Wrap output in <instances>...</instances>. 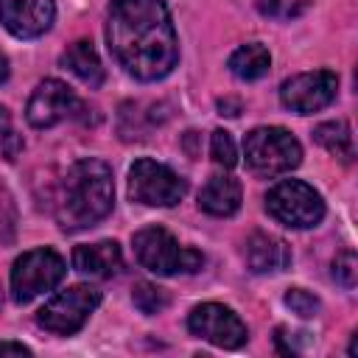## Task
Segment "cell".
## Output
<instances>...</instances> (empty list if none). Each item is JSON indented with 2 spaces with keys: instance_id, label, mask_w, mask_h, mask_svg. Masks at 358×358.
Listing matches in <instances>:
<instances>
[{
  "instance_id": "cell-1",
  "label": "cell",
  "mask_w": 358,
  "mask_h": 358,
  "mask_svg": "<svg viewBox=\"0 0 358 358\" xmlns=\"http://www.w3.org/2000/svg\"><path fill=\"white\" fill-rule=\"evenodd\" d=\"M106 42L115 62L137 81H159L179 62V42L162 0H112Z\"/></svg>"
},
{
  "instance_id": "cell-2",
  "label": "cell",
  "mask_w": 358,
  "mask_h": 358,
  "mask_svg": "<svg viewBox=\"0 0 358 358\" xmlns=\"http://www.w3.org/2000/svg\"><path fill=\"white\" fill-rule=\"evenodd\" d=\"M112 204L115 182L109 165L101 159H78L64 173L56 201V221L67 232L87 229L106 218L112 213Z\"/></svg>"
},
{
  "instance_id": "cell-3",
  "label": "cell",
  "mask_w": 358,
  "mask_h": 358,
  "mask_svg": "<svg viewBox=\"0 0 358 358\" xmlns=\"http://www.w3.org/2000/svg\"><path fill=\"white\" fill-rule=\"evenodd\" d=\"M134 255L143 268H148L151 274H159V277L193 274L204 266L201 252H196L190 246H179V241L162 227L140 229L134 235Z\"/></svg>"
},
{
  "instance_id": "cell-4",
  "label": "cell",
  "mask_w": 358,
  "mask_h": 358,
  "mask_svg": "<svg viewBox=\"0 0 358 358\" xmlns=\"http://www.w3.org/2000/svg\"><path fill=\"white\" fill-rule=\"evenodd\" d=\"M246 165L260 176H280L302 162L299 140L282 126H257L243 137Z\"/></svg>"
},
{
  "instance_id": "cell-5",
  "label": "cell",
  "mask_w": 358,
  "mask_h": 358,
  "mask_svg": "<svg viewBox=\"0 0 358 358\" xmlns=\"http://www.w3.org/2000/svg\"><path fill=\"white\" fill-rule=\"evenodd\" d=\"M266 210L274 221L291 229L316 227L324 218V201L319 190H313L302 179H282L266 193Z\"/></svg>"
},
{
  "instance_id": "cell-6",
  "label": "cell",
  "mask_w": 358,
  "mask_h": 358,
  "mask_svg": "<svg viewBox=\"0 0 358 358\" xmlns=\"http://www.w3.org/2000/svg\"><path fill=\"white\" fill-rule=\"evenodd\" d=\"M67 274V266L59 252L42 246L20 255L11 266V296L14 302L25 305L45 291H53Z\"/></svg>"
},
{
  "instance_id": "cell-7",
  "label": "cell",
  "mask_w": 358,
  "mask_h": 358,
  "mask_svg": "<svg viewBox=\"0 0 358 358\" xmlns=\"http://www.w3.org/2000/svg\"><path fill=\"white\" fill-rule=\"evenodd\" d=\"M98 305H101V291L98 288H92V285H70L67 291H59L50 302H45V308H39L36 322L48 333L73 336L87 324L90 313Z\"/></svg>"
},
{
  "instance_id": "cell-8",
  "label": "cell",
  "mask_w": 358,
  "mask_h": 358,
  "mask_svg": "<svg viewBox=\"0 0 358 358\" xmlns=\"http://www.w3.org/2000/svg\"><path fill=\"white\" fill-rule=\"evenodd\" d=\"M187 182L162 162L137 159L129 171V196L148 207H173L185 199Z\"/></svg>"
},
{
  "instance_id": "cell-9",
  "label": "cell",
  "mask_w": 358,
  "mask_h": 358,
  "mask_svg": "<svg viewBox=\"0 0 358 358\" xmlns=\"http://www.w3.org/2000/svg\"><path fill=\"white\" fill-rule=\"evenodd\" d=\"M338 76L333 70H313L291 76L280 84V103L296 115H313L336 101Z\"/></svg>"
},
{
  "instance_id": "cell-10",
  "label": "cell",
  "mask_w": 358,
  "mask_h": 358,
  "mask_svg": "<svg viewBox=\"0 0 358 358\" xmlns=\"http://www.w3.org/2000/svg\"><path fill=\"white\" fill-rule=\"evenodd\" d=\"M187 327L193 336H199L215 347H224V350H238L249 338V330L241 322V316L232 308L218 305V302L196 305L187 316Z\"/></svg>"
},
{
  "instance_id": "cell-11",
  "label": "cell",
  "mask_w": 358,
  "mask_h": 358,
  "mask_svg": "<svg viewBox=\"0 0 358 358\" xmlns=\"http://www.w3.org/2000/svg\"><path fill=\"white\" fill-rule=\"evenodd\" d=\"M78 109H81V101L76 98V92L64 81L45 78L31 92L28 106H25V117L34 129H50V126L78 115Z\"/></svg>"
},
{
  "instance_id": "cell-12",
  "label": "cell",
  "mask_w": 358,
  "mask_h": 358,
  "mask_svg": "<svg viewBox=\"0 0 358 358\" xmlns=\"http://www.w3.org/2000/svg\"><path fill=\"white\" fill-rule=\"evenodd\" d=\"M56 17L53 0H0V22L17 39L42 36Z\"/></svg>"
},
{
  "instance_id": "cell-13",
  "label": "cell",
  "mask_w": 358,
  "mask_h": 358,
  "mask_svg": "<svg viewBox=\"0 0 358 358\" xmlns=\"http://www.w3.org/2000/svg\"><path fill=\"white\" fill-rule=\"evenodd\" d=\"M73 268L92 280H109L123 268V252L115 241H98L76 246L73 252Z\"/></svg>"
},
{
  "instance_id": "cell-14",
  "label": "cell",
  "mask_w": 358,
  "mask_h": 358,
  "mask_svg": "<svg viewBox=\"0 0 358 358\" xmlns=\"http://www.w3.org/2000/svg\"><path fill=\"white\" fill-rule=\"evenodd\" d=\"M243 257H246L249 271H255V274H277V271H285L291 266L288 243L277 235H268V232H255L246 241Z\"/></svg>"
},
{
  "instance_id": "cell-15",
  "label": "cell",
  "mask_w": 358,
  "mask_h": 358,
  "mask_svg": "<svg viewBox=\"0 0 358 358\" xmlns=\"http://www.w3.org/2000/svg\"><path fill=\"white\" fill-rule=\"evenodd\" d=\"M241 199H243V190H241V182L232 179V176H213L201 193H199V207L210 215H232L238 213L241 207Z\"/></svg>"
},
{
  "instance_id": "cell-16",
  "label": "cell",
  "mask_w": 358,
  "mask_h": 358,
  "mask_svg": "<svg viewBox=\"0 0 358 358\" xmlns=\"http://www.w3.org/2000/svg\"><path fill=\"white\" fill-rule=\"evenodd\" d=\"M62 67L64 70H70L78 81H84L87 87H101L103 84V64H101V59H98V50L92 48V42L90 39H78V42H73L64 53H62Z\"/></svg>"
},
{
  "instance_id": "cell-17",
  "label": "cell",
  "mask_w": 358,
  "mask_h": 358,
  "mask_svg": "<svg viewBox=\"0 0 358 358\" xmlns=\"http://www.w3.org/2000/svg\"><path fill=\"white\" fill-rule=\"evenodd\" d=\"M229 73L241 81H257L268 73L271 67V53L260 45V42H249V45H241L232 56H229Z\"/></svg>"
},
{
  "instance_id": "cell-18",
  "label": "cell",
  "mask_w": 358,
  "mask_h": 358,
  "mask_svg": "<svg viewBox=\"0 0 358 358\" xmlns=\"http://www.w3.org/2000/svg\"><path fill=\"white\" fill-rule=\"evenodd\" d=\"M313 137H316V143H319L324 151H330V154L338 157L341 162H352V154H355V148H352V131H350V126H347L344 120L319 123V126L313 129Z\"/></svg>"
},
{
  "instance_id": "cell-19",
  "label": "cell",
  "mask_w": 358,
  "mask_h": 358,
  "mask_svg": "<svg viewBox=\"0 0 358 358\" xmlns=\"http://www.w3.org/2000/svg\"><path fill=\"white\" fill-rule=\"evenodd\" d=\"M131 302L140 313L145 316H154V313H162L168 308V294L151 282H134L131 288Z\"/></svg>"
},
{
  "instance_id": "cell-20",
  "label": "cell",
  "mask_w": 358,
  "mask_h": 358,
  "mask_svg": "<svg viewBox=\"0 0 358 358\" xmlns=\"http://www.w3.org/2000/svg\"><path fill=\"white\" fill-rule=\"evenodd\" d=\"M333 280L341 285V288H355L358 282V257L352 249H341L333 260Z\"/></svg>"
},
{
  "instance_id": "cell-21",
  "label": "cell",
  "mask_w": 358,
  "mask_h": 358,
  "mask_svg": "<svg viewBox=\"0 0 358 358\" xmlns=\"http://www.w3.org/2000/svg\"><path fill=\"white\" fill-rule=\"evenodd\" d=\"M210 154H213V159H215L218 165L235 168L238 151H235V143H232L229 131H224V129H215V131H213V137H210Z\"/></svg>"
},
{
  "instance_id": "cell-22",
  "label": "cell",
  "mask_w": 358,
  "mask_h": 358,
  "mask_svg": "<svg viewBox=\"0 0 358 358\" xmlns=\"http://www.w3.org/2000/svg\"><path fill=\"white\" fill-rule=\"evenodd\" d=\"M285 305L302 319H310V316L319 313V299L305 288H288L285 291Z\"/></svg>"
},
{
  "instance_id": "cell-23",
  "label": "cell",
  "mask_w": 358,
  "mask_h": 358,
  "mask_svg": "<svg viewBox=\"0 0 358 358\" xmlns=\"http://www.w3.org/2000/svg\"><path fill=\"white\" fill-rule=\"evenodd\" d=\"M8 352H14V355H31V347H25L20 341H0V355H8Z\"/></svg>"
},
{
  "instance_id": "cell-24",
  "label": "cell",
  "mask_w": 358,
  "mask_h": 358,
  "mask_svg": "<svg viewBox=\"0 0 358 358\" xmlns=\"http://www.w3.org/2000/svg\"><path fill=\"white\" fill-rule=\"evenodd\" d=\"M6 137H14V131H11V117H8V109L0 103V140H6Z\"/></svg>"
},
{
  "instance_id": "cell-25",
  "label": "cell",
  "mask_w": 358,
  "mask_h": 358,
  "mask_svg": "<svg viewBox=\"0 0 358 358\" xmlns=\"http://www.w3.org/2000/svg\"><path fill=\"white\" fill-rule=\"evenodd\" d=\"M218 109H221V115H229V117L241 115V103H238V101H229V98L218 101Z\"/></svg>"
},
{
  "instance_id": "cell-26",
  "label": "cell",
  "mask_w": 358,
  "mask_h": 358,
  "mask_svg": "<svg viewBox=\"0 0 358 358\" xmlns=\"http://www.w3.org/2000/svg\"><path fill=\"white\" fill-rule=\"evenodd\" d=\"M8 78V59H6V53L0 50V84Z\"/></svg>"
}]
</instances>
